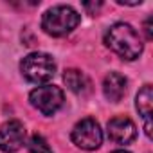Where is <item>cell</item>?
<instances>
[{
    "instance_id": "6da1fadb",
    "label": "cell",
    "mask_w": 153,
    "mask_h": 153,
    "mask_svg": "<svg viewBox=\"0 0 153 153\" xmlns=\"http://www.w3.org/2000/svg\"><path fill=\"white\" fill-rule=\"evenodd\" d=\"M105 43L119 58L128 59V61L137 59L144 51V43H142L139 33L130 24H124V22H119V24H114L112 27H108V31L105 34Z\"/></svg>"
},
{
    "instance_id": "7a4b0ae2",
    "label": "cell",
    "mask_w": 153,
    "mask_h": 153,
    "mask_svg": "<svg viewBox=\"0 0 153 153\" xmlns=\"http://www.w3.org/2000/svg\"><path fill=\"white\" fill-rule=\"evenodd\" d=\"M81 16L70 6H54L47 9L42 16V29L54 38L65 36L79 25Z\"/></svg>"
},
{
    "instance_id": "3957f363",
    "label": "cell",
    "mask_w": 153,
    "mask_h": 153,
    "mask_svg": "<svg viewBox=\"0 0 153 153\" xmlns=\"http://www.w3.org/2000/svg\"><path fill=\"white\" fill-rule=\"evenodd\" d=\"M20 70L27 81L42 85L54 78L56 61L52 59V56L45 52H31L20 61Z\"/></svg>"
},
{
    "instance_id": "277c9868",
    "label": "cell",
    "mask_w": 153,
    "mask_h": 153,
    "mask_svg": "<svg viewBox=\"0 0 153 153\" xmlns=\"http://www.w3.org/2000/svg\"><path fill=\"white\" fill-rule=\"evenodd\" d=\"M72 142L81 148V149H97L103 142V130L99 126V123L92 117H85L79 123H76V126L72 128L70 133Z\"/></svg>"
},
{
    "instance_id": "5b68a950",
    "label": "cell",
    "mask_w": 153,
    "mask_h": 153,
    "mask_svg": "<svg viewBox=\"0 0 153 153\" xmlns=\"http://www.w3.org/2000/svg\"><path fill=\"white\" fill-rule=\"evenodd\" d=\"M29 101L31 105L42 112L43 115H54L65 103V96H63V90L59 87H54V85H43V87H38L34 88L31 94H29Z\"/></svg>"
},
{
    "instance_id": "8992f818",
    "label": "cell",
    "mask_w": 153,
    "mask_h": 153,
    "mask_svg": "<svg viewBox=\"0 0 153 153\" xmlns=\"http://www.w3.org/2000/svg\"><path fill=\"white\" fill-rule=\"evenodd\" d=\"M25 142V128L20 121H7L0 126V149L6 153L18 151Z\"/></svg>"
},
{
    "instance_id": "52a82bcc",
    "label": "cell",
    "mask_w": 153,
    "mask_h": 153,
    "mask_svg": "<svg viewBox=\"0 0 153 153\" xmlns=\"http://www.w3.org/2000/svg\"><path fill=\"white\" fill-rule=\"evenodd\" d=\"M108 139L115 144H130L137 137V128L131 119L128 117H114L108 121L106 126Z\"/></svg>"
},
{
    "instance_id": "ba28073f",
    "label": "cell",
    "mask_w": 153,
    "mask_h": 153,
    "mask_svg": "<svg viewBox=\"0 0 153 153\" xmlns=\"http://www.w3.org/2000/svg\"><path fill=\"white\" fill-rule=\"evenodd\" d=\"M126 87H128V81L123 74L119 72H110L106 74V78L103 81V92H105V97L112 103H117L124 97L126 94Z\"/></svg>"
},
{
    "instance_id": "9c48e42d",
    "label": "cell",
    "mask_w": 153,
    "mask_h": 153,
    "mask_svg": "<svg viewBox=\"0 0 153 153\" xmlns=\"http://www.w3.org/2000/svg\"><path fill=\"white\" fill-rule=\"evenodd\" d=\"M63 81L68 87V90H72L78 96H85L90 92V79L87 78V74H83L78 68H68L63 74Z\"/></svg>"
},
{
    "instance_id": "30bf717a",
    "label": "cell",
    "mask_w": 153,
    "mask_h": 153,
    "mask_svg": "<svg viewBox=\"0 0 153 153\" xmlns=\"http://www.w3.org/2000/svg\"><path fill=\"white\" fill-rule=\"evenodd\" d=\"M135 108L144 119L151 117V112H153V87L151 85H144L139 90L135 97Z\"/></svg>"
},
{
    "instance_id": "8fae6325",
    "label": "cell",
    "mask_w": 153,
    "mask_h": 153,
    "mask_svg": "<svg viewBox=\"0 0 153 153\" xmlns=\"http://www.w3.org/2000/svg\"><path fill=\"white\" fill-rule=\"evenodd\" d=\"M29 153H52L49 142L42 137V135H33L29 140Z\"/></svg>"
},
{
    "instance_id": "7c38bea8",
    "label": "cell",
    "mask_w": 153,
    "mask_h": 153,
    "mask_svg": "<svg viewBox=\"0 0 153 153\" xmlns=\"http://www.w3.org/2000/svg\"><path fill=\"white\" fill-rule=\"evenodd\" d=\"M101 6H103V2H94V4H90V2H85V4H83V7H85V9H87L90 15H96V11H97Z\"/></svg>"
},
{
    "instance_id": "4fadbf2b",
    "label": "cell",
    "mask_w": 153,
    "mask_h": 153,
    "mask_svg": "<svg viewBox=\"0 0 153 153\" xmlns=\"http://www.w3.org/2000/svg\"><path fill=\"white\" fill-rule=\"evenodd\" d=\"M144 31H146V38L151 40V38H153V33H151V16L146 18V22H144Z\"/></svg>"
},
{
    "instance_id": "5bb4252c",
    "label": "cell",
    "mask_w": 153,
    "mask_h": 153,
    "mask_svg": "<svg viewBox=\"0 0 153 153\" xmlns=\"http://www.w3.org/2000/svg\"><path fill=\"white\" fill-rule=\"evenodd\" d=\"M144 121H146L144 131H146V135H148V137H151V121H149V119H144Z\"/></svg>"
},
{
    "instance_id": "9a60e30c",
    "label": "cell",
    "mask_w": 153,
    "mask_h": 153,
    "mask_svg": "<svg viewBox=\"0 0 153 153\" xmlns=\"http://www.w3.org/2000/svg\"><path fill=\"white\" fill-rule=\"evenodd\" d=\"M112 153H130V151H124V149H115V151H112Z\"/></svg>"
}]
</instances>
